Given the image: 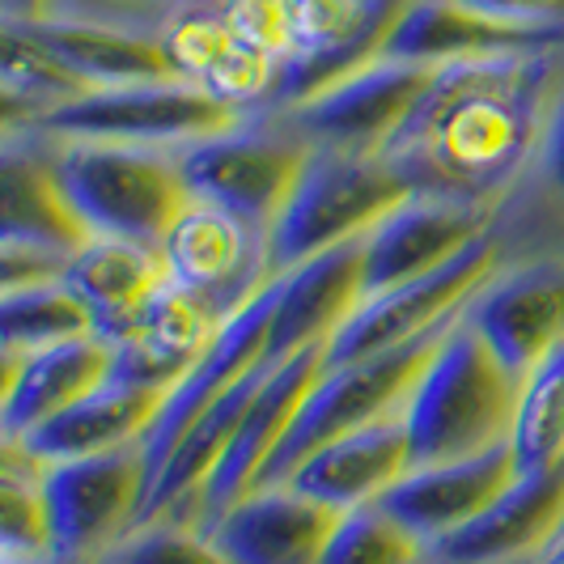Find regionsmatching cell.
Returning <instances> with one entry per match:
<instances>
[{
  "mask_svg": "<svg viewBox=\"0 0 564 564\" xmlns=\"http://www.w3.org/2000/svg\"><path fill=\"white\" fill-rule=\"evenodd\" d=\"M561 73V47L442 64L382 158L416 192L501 208L535 158Z\"/></svg>",
  "mask_w": 564,
  "mask_h": 564,
  "instance_id": "1",
  "label": "cell"
},
{
  "mask_svg": "<svg viewBox=\"0 0 564 564\" xmlns=\"http://www.w3.org/2000/svg\"><path fill=\"white\" fill-rule=\"evenodd\" d=\"M522 378L458 314L403 403L412 467H442L506 446Z\"/></svg>",
  "mask_w": 564,
  "mask_h": 564,
  "instance_id": "2",
  "label": "cell"
},
{
  "mask_svg": "<svg viewBox=\"0 0 564 564\" xmlns=\"http://www.w3.org/2000/svg\"><path fill=\"white\" fill-rule=\"evenodd\" d=\"M30 137V132H26ZM59 192L82 217L89 238H123L158 247L170 221L183 213L187 187L166 149L98 141H47L34 137Z\"/></svg>",
  "mask_w": 564,
  "mask_h": 564,
  "instance_id": "3",
  "label": "cell"
},
{
  "mask_svg": "<svg viewBox=\"0 0 564 564\" xmlns=\"http://www.w3.org/2000/svg\"><path fill=\"white\" fill-rule=\"evenodd\" d=\"M416 192L408 174L382 153H344V149H311L289 204L276 226L268 229V268L284 276L314 254L366 238L399 199Z\"/></svg>",
  "mask_w": 564,
  "mask_h": 564,
  "instance_id": "4",
  "label": "cell"
},
{
  "mask_svg": "<svg viewBox=\"0 0 564 564\" xmlns=\"http://www.w3.org/2000/svg\"><path fill=\"white\" fill-rule=\"evenodd\" d=\"M311 149L314 144L281 115H247L226 132L170 149V158L187 196L208 199L268 234L311 162Z\"/></svg>",
  "mask_w": 564,
  "mask_h": 564,
  "instance_id": "5",
  "label": "cell"
},
{
  "mask_svg": "<svg viewBox=\"0 0 564 564\" xmlns=\"http://www.w3.org/2000/svg\"><path fill=\"white\" fill-rule=\"evenodd\" d=\"M442 336H446V327L433 336L412 339V344L348 361V366H323L318 382L311 387V395L302 399L297 416L284 429L281 446L272 451L254 488H276L327 442H336L344 433H357L366 424L387 421V416H399L416 378L429 366V357L437 352Z\"/></svg>",
  "mask_w": 564,
  "mask_h": 564,
  "instance_id": "6",
  "label": "cell"
},
{
  "mask_svg": "<svg viewBox=\"0 0 564 564\" xmlns=\"http://www.w3.org/2000/svg\"><path fill=\"white\" fill-rule=\"evenodd\" d=\"M247 115L229 111L204 85L170 77V82H137L115 89H89L56 111L39 115L22 128L47 141H98V144H137V149H183V144L226 132Z\"/></svg>",
  "mask_w": 564,
  "mask_h": 564,
  "instance_id": "7",
  "label": "cell"
},
{
  "mask_svg": "<svg viewBox=\"0 0 564 564\" xmlns=\"http://www.w3.org/2000/svg\"><path fill=\"white\" fill-rule=\"evenodd\" d=\"M149 467L141 446L43 467V501L52 522L56 561L102 564L137 531Z\"/></svg>",
  "mask_w": 564,
  "mask_h": 564,
  "instance_id": "8",
  "label": "cell"
},
{
  "mask_svg": "<svg viewBox=\"0 0 564 564\" xmlns=\"http://www.w3.org/2000/svg\"><path fill=\"white\" fill-rule=\"evenodd\" d=\"M501 259L506 254H501L497 234H484L480 242H471L458 259L442 263L437 272L366 297L348 314V323L336 336L327 339L323 366H348V361H361V357H373V352H387V348H399V344H412V339L451 327L463 314V306L476 297V289L501 268Z\"/></svg>",
  "mask_w": 564,
  "mask_h": 564,
  "instance_id": "9",
  "label": "cell"
},
{
  "mask_svg": "<svg viewBox=\"0 0 564 564\" xmlns=\"http://www.w3.org/2000/svg\"><path fill=\"white\" fill-rule=\"evenodd\" d=\"M170 281L226 323L276 281L268 268V234L208 199H187L158 242Z\"/></svg>",
  "mask_w": 564,
  "mask_h": 564,
  "instance_id": "10",
  "label": "cell"
},
{
  "mask_svg": "<svg viewBox=\"0 0 564 564\" xmlns=\"http://www.w3.org/2000/svg\"><path fill=\"white\" fill-rule=\"evenodd\" d=\"M442 68L433 64H403V59H369L357 73L339 77L311 102L281 111L289 128L318 149H344V153H387L395 132L416 111L424 89Z\"/></svg>",
  "mask_w": 564,
  "mask_h": 564,
  "instance_id": "11",
  "label": "cell"
},
{
  "mask_svg": "<svg viewBox=\"0 0 564 564\" xmlns=\"http://www.w3.org/2000/svg\"><path fill=\"white\" fill-rule=\"evenodd\" d=\"M463 323L518 378L564 344V251L501 259V268L463 306Z\"/></svg>",
  "mask_w": 564,
  "mask_h": 564,
  "instance_id": "12",
  "label": "cell"
},
{
  "mask_svg": "<svg viewBox=\"0 0 564 564\" xmlns=\"http://www.w3.org/2000/svg\"><path fill=\"white\" fill-rule=\"evenodd\" d=\"M323 352L327 348H306V352H297L293 361H284L281 369H272L263 378V387L251 395L242 421H238L234 437H229L221 463L213 467V476L204 480V488L192 497V506L183 509L174 522H187V527H196V531L208 535L247 492H254L268 458L281 446L284 429L293 424L302 399L311 395V387L323 373Z\"/></svg>",
  "mask_w": 564,
  "mask_h": 564,
  "instance_id": "13",
  "label": "cell"
},
{
  "mask_svg": "<svg viewBox=\"0 0 564 564\" xmlns=\"http://www.w3.org/2000/svg\"><path fill=\"white\" fill-rule=\"evenodd\" d=\"M497 204L412 192L366 234V297L437 272L497 226Z\"/></svg>",
  "mask_w": 564,
  "mask_h": 564,
  "instance_id": "14",
  "label": "cell"
},
{
  "mask_svg": "<svg viewBox=\"0 0 564 564\" xmlns=\"http://www.w3.org/2000/svg\"><path fill=\"white\" fill-rule=\"evenodd\" d=\"M272 314H276V281L268 284L251 306H242L234 318H226V323L217 327L213 344L204 348V357L170 387L158 421H153V429L144 433V442H141L144 467H149V488L158 480V471L166 467L170 451L183 442V433H187L217 399L226 395V391H234L242 378H251L254 369L263 366ZM144 497H149V492H144Z\"/></svg>",
  "mask_w": 564,
  "mask_h": 564,
  "instance_id": "15",
  "label": "cell"
},
{
  "mask_svg": "<svg viewBox=\"0 0 564 564\" xmlns=\"http://www.w3.org/2000/svg\"><path fill=\"white\" fill-rule=\"evenodd\" d=\"M366 302V238L314 254L302 268L276 276V314L263 348V366L281 369L327 339Z\"/></svg>",
  "mask_w": 564,
  "mask_h": 564,
  "instance_id": "16",
  "label": "cell"
},
{
  "mask_svg": "<svg viewBox=\"0 0 564 564\" xmlns=\"http://www.w3.org/2000/svg\"><path fill=\"white\" fill-rule=\"evenodd\" d=\"M561 535L564 467L518 476L480 518L429 543V564H535Z\"/></svg>",
  "mask_w": 564,
  "mask_h": 564,
  "instance_id": "17",
  "label": "cell"
},
{
  "mask_svg": "<svg viewBox=\"0 0 564 564\" xmlns=\"http://www.w3.org/2000/svg\"><path fill=\"white\" fill-rule=\"evenodd\" d=\"M552 47H564V30L513 26V22L488 18L463 0H408L378 56L442 68V64H458V59L552 52Z\"/></svg>",
  "mask_w": 564,
  "mask_h": 564,
  "instance_id": "18",
  "label": "cell"
},
{
  "mask_svg": "<svg viewBox=\"0 0 564 564\" xmlns=\"http://www.w3.org/2000/svg\"><path fill=\"white\" fill-rule=\"evenodd\" d=\"M4 361L0 442H22L39 424L68 412L115 378V348L102 336H77Z\"/></svg>",
  "mask_w": 564,
  "mask_h": 564,
  "instance_id": "19",
  "label": "cell"
},
{
  "mask_svg": "<svg viewBox=\"0 0 564 564\" xmlns=\"http://www.w3.org/2000/svg\"><path fill=\"white\" fill-rule=\"evenodd\" d=\"M518 476H522L518 458L506 442L476 458H458V463H442V467H412L403 480L378 497V506L395 513L424 543H437V539L454 535L458 527H467L471 518H480Z\"/></svg>",
  "mask_w": 564,
  "mask_h": 564,
  "instance_id": "20",
  "label": "cell"
},
{
  "mask_svg": "<svg viewBox=\"0 0 564 564\" xmlns=\"http://www.w3.org/2000/svg\"><path fill=\"white\" fill-rule=\"evenodd\" d=\"M336 522L339 513L332 506H318L297 488L276 484L247 492L208 531V539L234 564H318Z\"/></svg>",
  "mask_w": 564,
  "mask_h": 564,
  "instance_id": "21",
  "label": "cell"
},
{
  "mask_svg": "<svg viewBox=\"0 0 564 564\" xmlns=\"http://www.w3.org/2000/svg\"><path fill=\"white\" fill-rule=\"evenodd\" d=\"M89 229L59 192L43 149L26 132H4L0 149V247H30L73 259Z\"/></svg>",
  "mask_w": 564,
  "mask_h": 564,
  "instance_id": "22",
  "label": "cell"
},
{
  "mask_svg": "<svg viewBox=\"0 0 564 564\" xmlns=\"http://www.w3.org/2000/svg\"><path fill=\"white\" fill-rule=\"evenodd\" d=\"M217 327V314L204 302L166 281L119 336L107 339L115 348V378L170 391L204 357Z\"/></svg>",
  "mask_w": 564,
  "mask_h": 564,
  "instance_id": "23",
  "label": "cell"
},
{
  "mask_svg": "<svg viewBox=\"0 0 564 564\" xmlns=\"http://www.w3.org/2000/svg\"><path fill=\"white\" fill-rule=\"evenodd\" d=\"M166 395L170 391H158V387L111 378L94 395L73 403L68 412H59L47 424H39L22 442H4V446H18L34 463H43V467L47 463H68V458L111 454L123 451V446H141L144 433L158 421Z\"/></svg>",
  "mask_w": 564,
  "mask_h": 564,
  "instance_id": "24",
  "label": "cell"
},
{
  "mask_svg": "<svg viewBox=\"0 0 564 564\" xmlns=\"http://www.w3.org/2000/svg\"><path fill=\"white\" fill-rule=\"evenodd\" d=\"M408 471H412V446H408V424L399 412V416H387V421L366 424L357 433H344L336 442H327L284 484L318 506H332L336 513H344V509L378 501Z\"/></svg>",
  "mask_w": 564,
  "mask_h": 564,
  "instance_id": "25",
  "label": "cell"
},
{
  "mask_svg": "<svg viewBox=\"0 0 564 564\" xmlns=\"http://www.w3.org/2000/svg\"><path fill=\"white\" fill-rule=\"evenodd\" d=\"M18 26H26L85 89L178 77L166 39L149 34V30L77 22V18H34V22H18Z\"/></svg>",
  "mask_w": 564,
  "mask_h": 564,
  "instance_id": "26",
  "label": "cell"
},
{
  "mask_svg": "<svg viewBox=\"0 0 564 564\" xmlns=\"http://www.w3.org/2000/svg\"><path fill=\"white\" fill-rule=\"evenodd\" d=\"M492 234H497L506 259L564 251V73L552 89L535 158H531L527 174L518 178V187L501 199Z\"/></svg>",
  "mask_w": 564,
  "mask_h": 564,
  "instance_id": "27",
  "label": "cell"
},
{
  "mask_svg": "<svg viewBox=\"0 0 564 564\" xmlns=\"http://www.w3.org/2000/svg\"><path fill=\"white\" fill-rule=\"evenodd\" d=\"M166 281L162 251L123 238H89L64 268V284L85 302L102 339L119 336Z\"/></svg>",
  "mask_w": 564,
  "mask_h": 564,
  "instance_id": "28",
  "label": "cell"
},
{
  "mask_svg": "<svg viewBox=\"0 0 564 564\" xmlns=\"http://www.w3.org/2000/svg\"><path fill=\"white\" fill-rule=\"evenodd\" d=\"M98 336L85 302L59 281L0 293V357H26L64 339Z\"/></svg>",
  "mask_w": 564,
  "mask_h": 564,
  "instance_id": "29",
  "label": "cell"
},
{
  "mask_svg": "<svg viewBox=\"0 0 564 564\" xmlns=\"http://www.w3.org/2000/svg\"><path fill=\"white\" fill-rule=\"evenodd\" d=\"M509 451L522 476L564 467V344L522 378Z\"/></svg>",
  "mask_w": 564,
  "mask_h": 564,
  "instance_id": "30",
  "label": "cell"
},
{
  "mask_svg": "<svg viewBox=\"0 0 564 564\" xmlns=\"http://www.w3.org/2000/svg\"><path fill=\"white\" fill-rule=\"evenodd\" d=\"M0 82H4V111L9 128H22L39 115L56 111L64 102L89 94L64 64H59L26 26L4 22V64H0Z\"/></svg>",
  "mask_w": 564,
  "mask_h": 564,
  "instance_id": "31",
  "label": "cell"
},
{
  "mask_svg": "<svg viewBox=\"0 0 564 564\" xmlns=\"http://www.w3.org/2000/svg\"><path fill=\"white\" fill-rule=\"evenodd\" d=\"M0 556L4 564L56 561L43 501V463H34L18 446H4L0 467Z\"/></svg>",
  "mask_w": 564,
  "mask_h": 564,
  "instance_id": "32",
  "label": "cell"
},
{
  "mask_svg": "<svg viewBox=\"0 0 564 564\" xmlns=\"http://www.w3.org/2000/svg\"><path fill=\"white\" fill-rule=\"evenodd\" d=\"M318 564H429V543L412 535L395 513L369 501L339 513Z\"/></svg>",
  "mask_w": 564,
  "mask_h": 564,
  "instance_id": "33",
  "label": "cell"
},
{
  "mask_svg": "<svg viewBox=\"0 0 564 564\" xmlns=\"http://www.w3.org/2000/svg\"><path fill=\"white\" fill-rule=\"evenodd\" d=\"M102 564H234L213 539L187 522H149L115 547Z\"/></svg>",
  "mask_w": 564,
  "mask_h": 564,
  "instance_id": "34",
  "label": "cell"
},
{
  "mask_svg": "<svg viewBox=\"0 0 564 564\" xmlns=\"http://www.w3.org/2000/svg\"><path fill=\"white\" fill-rule=\"evenodd\" d=\"M221 0H52L43 18H77V22H107V26L166 34L192 9H208Z\"/></svg>",
  "mask_w": 564,
  "mask_h": 564,
  "instance_id": "35",
  "label": "cell"
},
{
  "mask_svg": "<svg viewBox=\"0 0 564 564\" xmlns=\"http://www.w3.org/2000/svg\"><path fill=\"white\" fill-rule=\"evenodd\" d=\"M229 30L242 47L284 64L289 59V30H284L281 0H221Z\"/></svg>",
  "mask_w": 564,
  "mask_h": 564,
  "instance_id": "36",
  "label": "cell"
},
{
  "mask_svg": "<svg viewBox=\"0 0 564 564\" xmlns=\"http://www.w3.org/2000/svg\"><path fill=\"white\" fill-rule=\"evenodd\" d=\"M488 18H501L513 26L531 30H564V0H463Z\"/></svg>",
  "mask_w": 564,
  "mask_h": 564,
  "instance_id": "37",
  "label": "cell"
},
{
  "mask_svg": "<svg viewBox=\"0 0 564 564\" xmlns=\"http://www.w3.org/2000/svg\"><path fill=\"white\" fill-rule=\"evenodd\" d=\"M47 4L52 0H0V13H4V22H34L47 13Z\"/></svg>",
  "mask_w": 564,
  "mask_h": 564,
  "instance_id": "38",
  "label": "cell"
},
{
  "mask_svg": "<svg viewBox=\"0 0 564 564\" xmlns=\"http://www.w3.org/2000/svg\"><path fill=\"white\" fill-rule=\"evenodd\" d=\"M535 564H564V535L556 539V543H552V547H547V552H543Z\"/></svg>",
  "mask_w": 564,
  "mask_h": 564,
  "instance_id": "39",
  "label": "cell"
},
{
  "mask_svg": "<svg viewBox=\"0 0 564 564\" xmlns=\"http://www.w3.org/2000/svg\"><path fill=\"white\" fill-rule=\"evenodd\" d=\"M39 564H73V561H39Z\"/></svg>",
  "mask_w": 564,
  "mask_h": 564,
  "instance_id": "40",
  "label": "cell"
}]
</instances>
